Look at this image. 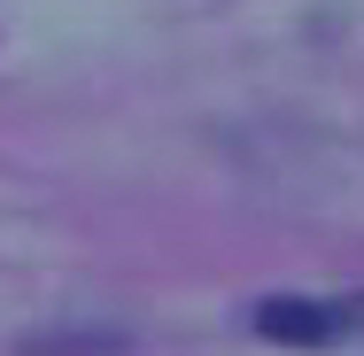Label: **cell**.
Segmentation results:
<instances>
[{"label": "cell", "instance_id": "cell-1", "mask_svg": "<svg viewBox=\"0 0 364 356\" xmlns=\"http://www.w3.org/2000/svg\"><path fill=\"white\" fill-rule=\"evenodd\" d=\"M256 333H264V341H287V349L357 341L364 333V294H349V302H326V294H272V302H256Z\"/></svg>", "mask_w": 364, "mask_h": 356}]
</instances>
